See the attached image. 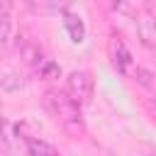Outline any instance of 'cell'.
Masks as SVG:
<instances>
[{"label": "cell", "instance_id": "1", "mask_svg": "<svg viewBox=\"0 0 156 156\" xmlns=\"http://www.w3.org/2000/svg\"><path fill=\"white\" fill-rule=\"evenodd\" d=\"M41 102H44L46 112H49L54 119H58L63 127H68V129H73V132L83 129V112H80V102H76L66 90L51 88V90H46V93H44Z\"/></svg>", "mask_w": 156, "mask_h": 156}, {"label": "cell", "instance_id": "2", "mask_svg": "<svg viewBox=\"0 0 156 156\" xmlns=\"http://www.w3.org/2000/svg\"><path fill=\"white\" fill-rule=\"evenodd\" d=\"M95 90V80L88 71H73L66 78V93L76 100V102H88L93 98Z\"/></svg>", "mask_w": 156, "mask_h": 156}, {"label": "cell", "instance_id": "3", "mask_svg": "<svg viewBox=\"0 0 156 156\" xmlns=\"http://www.w3.org/2000/svg\"><path fill=\"white\" fill-rule=\"evenodd\" d=\"M110 58H112V66L117 68V73H122V76L134 73L132 51H129V46L124 44V39H122L119 34H112V37H110Z\"/></svg>", "mask_w": 156, "mask_h": 156}, {"label": "cell", "instance_id": "4", "mask_svg": "<svg viewBox=\"0 0 156 156\" xmlns=\"http://www.w3.org/2000/svg\"><path fill=\"white\" fill-rule=\"evenodd\" d=\"M136 34H139L144 46H149L151 51L156 49V15L154 12L141 10L136 15Z\"/></svg>", "mask_w": 156, "mask_h": 156}, {"label": "cell", "instance_id": "5", "mask_svg": "<svg viewBox=\"0 0 156 156\" xmlns=\"http://www.w3.org/2000/svg\"><path fill=\"white\" fill-rule=\"evenodd\" d=\"M17 51H20V56H22V61H24L27 66L37 68V71H39V66L46 61L44 54H41V49H39V44H37L32 37H27V34L17 37Z\"/></svg>", "mask_w": 156, "mask_h": 156}, {"label": "cell", "instance_id": "6", "mask_svg": "<svg viewBox=\"0 0 156 156\" xmlns=\"http://www.w3.org/2000/svg\"><path fill=\"white\" fill-rule=\"evenodd\" d=\"M63 27H66V32L71 34V41H83V37H85V24H83V20H80V15H76V12H63Z\"/></svg>", "mask_w": 156, "mask_h": 156}, {"label": "cell", "instance_id": "7", "mask_svg": "<svg viewBox=\"0 0 156 156\" xmlns=\"http://www.w3.org/2000/svg\"><path fill=\"white\" fill-rule=\"evenodd\" d=\"M27 156H58V151L49 141L32 136V139H27Z\"/></svg>", "mask_w": 156, "mask_h": 156}, {"label": "cell", "instance_id": "8", "mask_svg": "<svg viewBox=\"0 0 156 156\" xmlns=\"http://www.w3.org/2000/svg\"><path fill=\"white\" fill-rule=\"evenodd\" d=\"M0 88H2L5 93H17V90L24 88V78H22L20 73L10 71V73H5V76L0 78Z\"/></svg>", "mask_w": 156, "mask_h": 156}, {"label": "cell", "instance_id": "9", "mask_svg": "<svg viewBox=\"0 0 156 156\" xmlns=\"http://www.w3.org/2000/svg\"><path fill=\"white\" fill-rule=\"evenodd\" d=\"M12 37V20H10V12L7 10H0V49L7 46Z\"/></svg>", "mask_w": 156, "mask_h": 156}, {"label": "cell", "instance_id": "10", "mask_svg": "<svg viewBox=\"0 0 156 156\" xmlns=\"http://www.w3.org/2000/svg\"><path fill=\"white\" fill-rule=\"evenodd\" d=\"M134 78H136V83L144 85L146 90L156 93V76H154L149 68H134Z\"/></svg>", "mask_w": 156, "mask_h": 156}, {"label": "cell", "instance_id": "11", "mask_svg": "<svg viewBox=\"0 0 156 156\" xmlns=\"http://www.w3.org/2000/svg\"><path fill=\"white\" fill-rule=\"evenodd\" d=\"M39 73H41L46 80H54V78H58V76H61V66H58L56 61H49V58H46V61L39 66Z\"/></svg>", "mask_w": 156, "mask_h": 156}, {"label": "cell", "instance_id": "12", "mask_svg": "<svg viewBox=\"0 0 156 156\" xmlns=\"http://www.w3.org/2000/svg\"><path fill=\"white\" fill-rule=\"evenodd\" d=\"M2 129H5V117H2V112H0V134H2Z\"/></svg>", "mask_w": 156, "mask_h": 156}, {"label": "cell", "instance_id": "13", "mask_svg": "<svg viewBox=\"0 0 156 156\" xmlns=\"http://www.w3.org/2000/svg\"><path fill=\"white\" fill-rule=\"evenodd\" d=\"M154 56H156V49H154Z\"/></svg>", "mask_w": 156, "mask_h": 156}]
</instances>
